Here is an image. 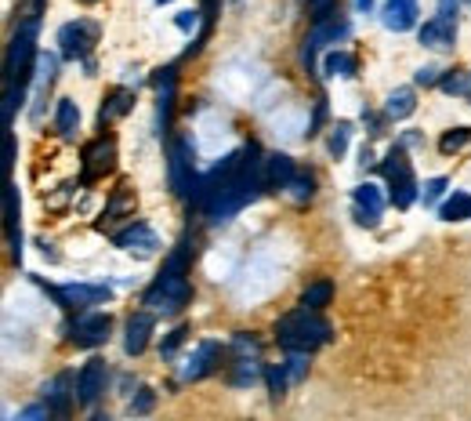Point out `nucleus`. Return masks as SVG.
<instances>
[{"mask_svg": "<svg viewBox=\"0 0 471 421\" xmlns=\"http://www.w3.org/2000/svg\"><path fill=\"white\" fill-rule=\"evenodd\" d=\"M112 240H116V247H120V251L138 254V258H149V254L160 251V237H156L145 222H131V225L120 229V233H116Z\"/></svg>", "mask_w": 471, "mask_h": 421, "instance_id": "15", "label": "nucleus"}, {"mask_svg": "<svg viewBox=\"0 0 471 421\" xmlns=\"http://www.w3.org/2000/svg\"><path fill=\"white\" fill-rule=\"evenodd\" d=\"M417 36L431 51H450L457 44V0H439V12L421 26Z\"/></svg>", "mask_w": 471, "mask_h": 421, "instance_id": "7", "label": "nucleus"}, {"mask_svg": "<svg viewBox=\"0 0 471 421\" xmlns=\"http://www.w3.org/2000/svg\"><path fill=\"white\" fill-rule=\"evenodd\" d=\"M232 349L240 353V360H243V356H254V353H258V341H254L251 334H236V338H232Z\"/></svg>", "mask_w": 471, "mask_h": 421, "instance_id": "42", "label": "nucleus"}, {"mask_svg": "<svg viewBox=\"0 0 471 421\" xmlns=\"http://www.w3.org/2000/svg\"><path fill=\"white\" fill-rule=\"evenodd\" d=\"M348 142H351V124L341 121V124H334V131H330V138H327V152L341 160L344 152H348Z\"/></svg>", "mask_w": 471, "mask_h": 421, "instance_id": "31", "label": "nucleus"}, {"mask_svg": "<svg viewBox=\"0 0 471 421\" xmlns=\"http://www.w3.org/2000/svg\"><path fill=\"white\" fill-rule=\"evenodd\" d=\"M348 33H351V22H348L341 12H334V15H327V19H316V26L308 29L305 48H301V62L308 66V73H312V66H316V55H320L327 44L344 41Z\"/></svg>", "mask_w": 471, "mask_h": 421, "instance_id": "6", "label": "nucleus"}, {"mask_svg": "<svg viewBox=\"0 0 471 421\" xmlns=\"http://www.w3.org/2000/svg\"><path fill=\"white\" fill-rule=\"evenodd\" d=\"M156 4H171V0H156Z\"/></svg>", "mask_w": 471, "mask_h": 421, "instance_id": "50", "label": "nucleus"}, {"mask_svg": "<svg viewBox=\"0 0 471 421\" xmlns=\"http://www.w3.org/2000/svg\"><path fill=\"white\" fill-rule=\"evenodd\" d=\"M44 393H48V407H51L55 414H69V407H73V400H76V378H73V370L55 374L48 386H44Z\"/></svg>", "mask_w": 471, "mask_h": 421, "instance_id": "19", "label": "nucleus"}, {"mask_svg": "<svg viewBox=\"0 0 471 421\" xmlns=\"http://www.w3.org/2000/svg\"><path fill=\"white\" fill-rule=\"evenodd\" d=\"M95 44H98V22L91 19H73L58 29V51L69 62H88Z\"/></svg>", "mask_w": 471, "mask_h": 421, "instance_id": "8", "label": "nucleus"}, {"mask_svg": "<svg viewBox=\"0 0 471 421\" xmlns=\"http://www.w3.org/2000/svg\"><path fill=\"white\" fill-rule=\"evenodd\" d=\"M200 15H204V12H178L174 26H178L181 33H192V29H196V22H200Z\"/></svg>", "mask_w": 471, "mask_h": 421, "instance_id": "44", "label": "nucleus"}, {"mask_svg": "<svg viewBox=\"0 0 471 421\" xmlns=\"http://www.w3.org/2000/svg\"><path fill=\"white\" fill-rule=\"evenodd\" d=\"M51 417V407H44V403H29L15 421H48Z\"/></svg>", "mask_w": 471, "mask_h": 421, "instance_id": "41", "label": "nucleus"}, {"mask_svg": "<svg viewBox=\"0 0 471 421\" xmlns=\"http://www.w3.org/2000/svg\"><path fill=\"white\" fill-rule=\"evenodd\" d=\"M152 327H156V320H152L149 309H145V313H135V316L127 320V331H124V353H127V356H142V353L149 349Z\"/></svg>", "mask_w": 471, "mask_h": 421, "instance_id": "18", "label": "nucleus"}, {"mask_svg": "<svg viewBox=\"0 0 471 421\" xmlns=\"http://www.w3.org/2000/svg\"><path fill=\"white\" fill-rule=\"evenodd\" d=\"M439 88H443L446 95H467V98H471V73H446Z\"/></svg>", "mask_w": 471, "mask_h": 421, "instance_id": "35", "label": "nucleus"}, {"mask_svg": "<svg viewBox=\"0 0 471 421\" xmlns=\"http://www.w3.org/2000/svg\"><path fill=\"white\" fill-rule=\"evenodd\" d=\"M196 152H192V142L189 138H178L167 152V175H171V189L178 197H192L196 193Z\"/></svg>", "mask_w": 471, "mask_h": 421, "instance_id": "9", "label": "nucleus"}, {"mask_svg": "<svg viewBox=\"0 0 471 421\" xmlns=\"http://www.w3.org/2000/svg\"><path fill=\"white\" fill-rule=\"evenodd\" d=\"M116 168V138L98 135L95 142L84 145V182H98Z\"/></svg>", "mask_w": 471, "mask_h": 421, "instance_id": "13", "label": "nucleus"}, {"mask_svg": "<svg viewBox=\"0 0 471 421\" xmlns=\"http://www.w3.org/2000/svg\"><path fill=\"white\" fill-rule=\"evenodd\" d=\"M467 142H471V128H453V131H446V135L439 138V149L450 157V152H460Z\"/></svg>", "mask_w": 471, "mask_h": 421, "instance_id": "34", "label": "nucleus"}, {"mask_svg": "<svg viewBox=\"0 0 471 421\" xmlns=\"http://www.w3.org/2000/svg\"><path fill=\"white\" fill-rule=\"evenodd\" d=\"M221 356H225L221 341H200V346L192 349L189 363L181 367V381H200V378L214 374V370H218V363H221Z\"/></svg>", "mask_w": 471, "mask_h": 421, "instance_id": "16", "label": "nucleus"}, {"mask_svg": "<svg viewBox=\"0 0 471 421\" xmlns=\"http://www.w3.org/2000/svg\"><path fill=\"white\" fill-rule=\"evenodd\" d=\"M446 189H450V178H428L424 182V189H421V200H424V207H431V204H439V197L446 193Z\"/></svg>", "mask_w": 471, "mask_h": 421, "instance_id": "36", "label": "nucleus"}, {"mask_svg": "<svg viewBox=\"0 0 471 421\" xmlns=\"http://www.w3.org/2000/svg\"><path fill=\"white\" fill-rule=\"evenodd\" d=\"M265 189V160L258 145H243L240 152L221 157L196 185V207H200L214 225L228 222L232 214H240L247 204L258 200Z\"/></svg>", "mask_w": 471, "mask_h": 421, "instance_id": "1", "label": "nucleus"}, {"mask_svg": "<svg viewBox=\"0 0 471 421\" xmlns=\"http://www.w3.org/2000/svg\"><path fill=\"white\" fill-rule=\"evenodd\" d=\"M356 55H348V51H330L327 58H323V73L327 76H344V81H348V76H356Z\"/></svg>", "mask_w": 471, "mask_h": 421, "instance_id": "27", "label": "nucleus"}, {"mask_svg": "<svg viewBox=\"0 0 471 421\" xmlns=\"http://www.w3.org/2000/svg\"><path fill=\"white\" fill-rule=\"evenodd\" d=\"M261 374H265V370H261V363H258L254 356H243V360H236V370H232V378H228V381H232L236 389H247V386H254V381H258Z\"/></svg>", "mask_w": 471, "mask_h": 421, "instance_id": "28", "label": "nucleus"}, {"mask_svg": "<svg viewBox=\"0 0 471 421\" xmlns=\"http://www.w3.org/2000/svg\"><path fill=\"white\" fill-rule=\"evenodd\" d=\"M381 175L388 178V189H391V204L396 207H410L417 197H421V185L413 178V168H410V157H406V145H391L381 160Z\"/></svg>", "mask_w": 471, "mask_h": 421, "instance_id": "4", "label": "nucleus"}, {"mask_svg": "<svg viewBox=\"0 0 471 421\" xmlns=\"http://www.w3.org/2000/svg\"><path fill=\"white\" fill-rule=\"evenodd\" d=\"M356 8H359L363 15H370V12H374V0H356Z\"/></svg>", "mask_w": 471, "mask_h": 421, "instance_id": "47", "label": "nucleus"}, {"mask_svg": "<svg viewBox=\"0 0 471 421\" xmlns=\"http://www.w3.org/2000/svg\"><path fill=\"white\" fill-rule=\"evenodd\" d=\"M351 214L363 229H377L381 225V214H384V197L374 182H363L351 189Z\"/></svg>", "mask_w": 471, "mask_h": 421, "instance_id": "14", "label": "nucleus"}, {"mask_svg": "<svg viewBox=\"0 0 471 421\" xmlns=\"http://www.w3.org/2000/svg\"><path fill=\"white\" fill-rule=\"evenodd\" d=\"M192 298V284L185 273H174V269H160V277H156L142 298V305H149V309L164 313V316H174L181 313L185 305Z\"/></svg>", "mask_w": 471, "mask_h": 421, "instance_id": "5", "label": "nucleus"}, {"mask_svg": "<svg viewBox=\"0 0 471 421\" xmlns=\"http://www.w3.org/2000/svg\"><path fill=\"white\" fill-rule=\"evenodd\" d=\"M439 218L443 222H467L471 218V193H464V189H453L450 200L439 207Z\"/></svg>", "mask_w": 471, "mask_h": 421, "instance_id": "26", "label": "nucleus"}, {"mask_svg": "<svg viewBox=\"0 0 471 421\" xmlns=\"http://www.w3.org/2000/svg\"><path fill=\"white\" fill-rule=\"evenodd\" d=\"M55 128L62 138H73L76 128H81V105L73 98H58V109H55Z\"/></svg>", "mask_w": 471, "mask_h": 421, "instance_id": "25", "label": "nucleus"}, {"mask_svg": "<svg viewBox=\"0 0 471 421\" xmlns=\"http://www.w3.org/2000/svg\"><path fill=\"white\" fill-rule=\"evenodd\" d=\"M334 338V327L312 309H297V313H287L280 324H276V341L287 349V353H316L323 346H330Z\"/></svg>", "mask_w": 471, "mask_h": 421, "instance_id": "2", "label": "nucleus"}, {"mask_svg": "<svg viewBox=\"0 0 471 421\" xmlns=\"http://www.w3.org/2000/svg\"><path fill=\"white\" fill-rule=\"evenodd\" d=\"M265 381H268V393H272V403H280L287 386H290V374H287V363H268L265 367Z\"/></svg>", "mask_w": 471, "mask_h": 421, "instance_id": "30", "label": "nucleus"}, {"mask_svg": "<svg viewBox=\"0 0 471 421\" xmlns=\"http://www.w3.org/2000/svg\"><path fill=\"white\" fill-rule=\"evenodd\" d=\"M22 98H26L22 88H4V124H8V128H12V121H15V109L22 105Z\"/></svg>", "mask_w": 471, "mask_h": 421, "instance_id": "38", "label": "nucleus"}, {"mask_svg": "<svg viewBox=\"0 0 471 421\" xmlns=\"http://www.w3.org/2000/svg\"><path fill=\"white\" fill-rule=\"evenodd\" d=\"M91 421H112V417H109V414H95Z\"/></svg>", "mask_w": 471, "mask_h": 421, "instance_id": "48", "label": "nucleus"}, {"mask_svg": "<svg viewBox=\"0 0 471 421\" xmlns=\"http://www.w3.org/2000/svg\"><path fill=\"white\" fill-rule=\"evenodd\" d=\"M81 4H98V0H81Z\"/></svg>", "mask_w": 471, "mask_h": 421, "instance_id": "49", "label": "nucleus"}, {"mask_svg": "<svg viewBox=\"0 0 471 421\" xmlns=\"http://www.w3.org/2000/svg\"><path fill=\"white\" fill-rule=\"evenodd\" d=\"M36 33H41V19L29 15L15 36H12V44H8V55H4V88H22L33 81V69H36Z\"/></svg>", "mask_w": 471, "mask_h": 421, "instance_id": "3", "label": "nucleus"}, {"mask_svg": "<svg viewBox=\"0 0 471 421\" xmlns=\"http://www.w3.org/2000/svg\"><path fill=\"white\" fill-rule=\"evenodd\" d=\"M312 193H316V178H312V171H297L294 182H290V197L297 204H305V200H312Z\"/></svg>", "mask_w": 471, "mask_h": 421, "instance_id": "33", "label": "nucleus"}, {"mask_svg": "<svg viewBox=\"0 0 471 421\" xmlns=\"http://www.w3.org/2000/svg\"><path fill=\"white\" fill-rule=\"evenodd\" d=\"M51 294L66 305V309H81V313H88L91 305L112 301V287L109 284H62V287H51Z\"/></svg>", "mask_w": 471, "mask_h": 421, "instance_id": "11", "label": "nucleus"}, {"mask_svg": "<svg viewBox=\"0 0 471 421\" xmlns=\"http://www.w3.org/2000/svg\"><path fill=\"white\" fill-rule=\"evenodd\" d=\"M417 95H413V88H396L388 98H384V117L388 121H406L410 113L417 109V102H413Z\"/></svg>", "mask_w": 471, "mask_h": 421, "instance_id": "23", "label": "nucleus"}, {"mask_svg": "<svg viewBox=\"0 0 471 421\" xmlns=\"http://www.w3.org/2000/svg\"><path fill=\"white\" fill-rule=\"evenodd\" d=\"M308 4H312V12H316V19H327V15H334L330 0H308Z\"/></svg>", "mask_w": 471, "mask_h": 421, "instance_id": "46", "label": "nucleus"}, {"mask_svg": "<svg viewBox=\"0 0 471 421\" xmlns=\"http://www.w3.org/2000/svg\"><path fill=\"white\" fill-rule=\"evenodd\" d=\"M131 105H135V91H127V88L109 91V98H105L102 109H98V124L105 128V124H112V121H120L124 113H131Z\"/></svg>", "mask_w": 471, "mask_h": 421, "instance_id": "22", "label": "nucleus"}, {"mask_svg": "<svg viewBox=\"0 0 471 421\" xmlns=\"http://www.w3.org/2000/svg\"><path fill=\"white\" fill-rule=\"evenodd\" d=\"M334 298V284L330 280H316L301 291V309H312V313H323Z\"/></svg>", "mask_w": 471, "mask_h": 421, "instance_id": "24", "label": "nucleus"}, {"mask_svg": "<svg viewBox=\"0 0 471 421\" xmlns=\"http://www.w3.org/2000/svg\"><path fill=\"white\" fill-rule=\"evenodd\" d=\"M443 76H446V73H443L439 66H421L413 81H417L421 88H436V84H443Z\"/></svg>", "mask_w": 471, "mask_h": 421, "instance_id": "40", "label": "nucleus"}, {"mask_svg": "<svg viewBox=\"0 0 471 421\" xmlns=\"http://www.w3.org/2000/svg\"><path fill=\"white\" fill-rule=\"evenodd\" d=\"M135 211V189L131 185H120V189H116V193H112V200L105 204V222H112V218H120V214H131Z\"/></svg>", "mask_w": 471, "mask_h": 421, "instance_id": "29", "label": "nucleus"}, {"mask_svg": "<svg viewBox=\"0 0 471 421\" xmlns=\"http://www.w3.org/2000/svg\"><path fill=\"white\" fill-rule=\"evenodd\" d=\"M294 175H297V164L287 157V152H272V157L265 160V189H290V182H294Z\"/></svg>", "mask_w": 471, "mask_h": 421, "instance_id": "21", "label": "nucleus"}, {"mask_svg": "<svg viewBox=\"0 0 471 421\" xmlns=\"http://www.w3.org/2000/svg\"><path fill=\"white\" fill-rule=\"evenodd\" d=\"M305 370H308V356H305V353H294V356L287 360V374H290V381H301Z\"/></svg>", "mask_w": 471, "mask_h": 421, "instance_id": "43", "label": "nucleus"}, {"mask_svg": "<svg viewBox=\"0 0 471 421\" xmlns=\"http://www.w3.org/2000/svg\"><path fill=\"white\" fill-rule=\"evenodd\" d=\"M15 157H19V145H15V135L8 131V138H4V171L12 175V168H15Z\"/></svg>", "mask_w": 471, "mask_h": 421, "instance_id": "45", "label": "nucleus"}, {"mask_svg": "<svg viewBox=\"0 0 471 421\" xmlns=\"http://www.w3.org/2000/svg\"><path fill=\"white\" fill-rule=\"evenodd\" d=\"M152 407H156V393H152L149 386H142V389L131 396V414H138V417H142V414H149Z\"/></svg>", "mask_w": 471, "mask_h": 421, "instance_id": "37", "label": "nucleus"}, {"mask_svg": "<svg viewBox=\"0 0 471 421\" xmlns=\"http://www.w3.org/2000/svg\"><path fill=\"white\" fill-rule=\"evenodd\" d=\"M55 69H58V58L55 55H41V58H36V73H33V81H36V88H51V81H55Z\"/></svg>", "mask_w": 471, "mask_h": 421, "instance_id": "32", "label": "nucleus"}, {"mask_svg": "<svg viewBox=\"0 0 471 421\" xmlns=\"http://www.w3.org/2000/svg\"><path fill=\"white\" fill-rule=\"evenodd\" d=\"M105 386H109V367H105V360L91 356L84 363V370L76 374V403H81V407H95L102 400Z\"/></svg>", "mask_w": 471, "mask_h": 421, "instance_id": "12", "label": "nucleus"}, {"mask_svg": "<svg viewBox=\"0 0 471 421\" xmlns=\"http://www.w3.org/2000/svg\"><path fill=\"white\" fill-rule=\"evenodd\" d=\"M4 233H8L12 258L22 261V204H19V185L15 182L4 185Z\"/></svg>", "mask_w": 471, "mask_h": 421, "instance_id": "17", "label": "nucleus"}, {"mask_svg": "<svg viewBox=\"0 0 471 421\" xmlns=\"http://www.w3.org/2000/svg\"><path fill=\"white\" fill-rule=\"evenodd\" d=\"M384 29L391 33H406L417 26V0H388L384 12H381Z\"/></svg>", "mask_w": 471, "mask_h": 421, "instance_id": "20", "label": "nucleus"}, {"mask_svg": "<svg viewBox=\"0 0 471 421\" xmlns=\"http://www.w3.org/2000/svg\"><path fill=\"white\" fill-rule=\"evenodd\" d=\"M185 334H189L185 327H174V331L167 334V341L160 346V356H164V360H174V353H178V349L185 346Z\"/></svg>", "mask_w": 471, "mask_h": 421, "instance_id": "39", "label": "nucleus"}, {"mask_svg": "<svg viewBox=\"0 0 471 421\" xmlns=\"http://www.w3.org/2000/svg\"><path fill=\"white\" fill-rule=\"evenodd\" d=\"M109 334H112L109 313L88 309V313H81L69 324V341H73L76 349H98V346H105V341H109Z\"/></svg>", "mask_w": 471, "mask_h": 421, "instance_id": "10", "label": "nucleus"}]
</instances>
